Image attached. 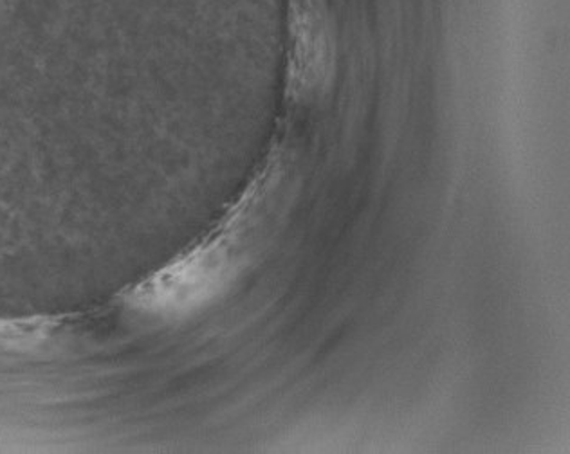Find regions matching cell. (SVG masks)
<instances>
[{
    "label": "cell",
    "instance_id": "obj_1",
    "mask_svg": "<svg viewBox=\"0 0 570 454\" xmlns=\"http://www.w3.org/2000/svg\"><path fill=\"white\" fill-rule=\"evenodd\" d=\"M234 231H212L199 244L142 279L130 302L145 313L181 316L217 296L234 275Z\"/></svg>",
    "mask_w": 570,
    "mask_h": 454
}]
</instances>
